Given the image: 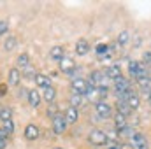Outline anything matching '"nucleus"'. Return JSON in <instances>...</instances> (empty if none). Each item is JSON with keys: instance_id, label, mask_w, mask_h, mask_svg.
Segmentation results:
<instances>
[{"instance_id": "obj_16", "label": "nucleus", "mask_w": 151, "mask_h": 149, "mask_svg": "<svg viewBox=\"0 0 151 149\" xmlns=\"http://www.w3.org/2000/svg\"><path fill=\"white\" fill-rule=\"evenodd\" d=\"M40 100H42V97H40V93H39L37 90H32V91H28V104H30L32 107H39Z\"/></svg>"}, {"instance_id": "obj_27", "label": "nucleus", "mask_w": 151, "mask_h": 149, "mask_svg": "<svg viewBox=\"0 0 151 149\" xmlns=\"http://www.w3.org/2000/svg\"><path fill=\"white\" fill-rule=\"evenodd\" d=\"M128 40H130V32H127V30H123V32H121V34L118 35V40H116V42H118L119 46H125V44H127Z\"/></svg>"}, {"instance_id": "obj_33", "label": "nucleus", "mask_w": 151, "mask_h": 149, "mask_svg": "<svg viewBox=\"0 0 151 149\" xmlns=\"http://www.w3.org/2000/svg\"><path fill=\"white\" fill-rule=\"evenodd\" d=\"M142 60H144V62H142L144 65H146V63H151V51H146V53L142 54Z\"/></svg>"}, {"instance_id": "obj_32", "label": "nucleus", "mask_w": 151, "mask_h": 149, "mask_svg": "<svg viewBox=\"0 0 151 149\" xmlns=\"http://www.w3.org/2000/svg\"><path fill=\"white\" fill-rule=\"evenodd\" d=\"M18 97H19V98H28V91H27L25 88H19V90H18Z\"/></svg>"}, {"instance_id": "obj_28", "label": "nucleus", "mask_w": 151, "mask_h": 149, "mask_svg": "<svg viewBox=\"0 0 151 149\" xmlns=\"http://www.w3.org/2000/svg\"><path fill=\"white\" fill-rule=\"evenodd\" d=\"M23 75H25L27 79H35L37 72H35V69H34L32 65H28V67H25V69H23Z\"/></svg>"}, {"instance_id": "obj_10", "label": "nucleus", "mask_w": 151, "mask_h": 149, "mask_svg": "<svg viewBox=\"0 0 151 149\" xmlns=\"http://www.w3.org/2000/svg\"><path fill=\"white\" fill-rule=\"evenodd\" d=\"M39 135H40V130H39L37 125H34V123L27 125V128H25V137H27L28 140H35V139H39Z\"/></svg>"}, {"instance_id": "obj_29", "label": "nucleus", "mask_w": 151, "mask_h": 149, "mask_svg": "<svg viewBox=\"0 0 151 149\" xmlns=\"http://www.w3.org/2000/svg\"><path fill=\"white\" fill-rule=\"evenodd\" d=\"M2 128L5 130V133H7V135H11V133L14 132V123H12V119H11V121H5Z\"/></svg>"}, {"instance_id": "obj_15", "label": "nucleus", "mask_w": 151, "mask_h": 149, "mask_svg": "<svg viewBox=\"0 0 151 149\" xmlns=\"http://www.w3.org/2000/svg\"><path fill=\"white\" fill-rule=\"evenodd\" d=\"M63 116H65L67 125H72V123H76V121H77L79 112H77V109H76V107H69V109H67V112H65Z\"/></svg>"}, {"instance_id": "obj_26", "label": "nucleus", "mask_w": 151, "mask_h": 149, "mask_svg": "<svg viewBox=\"0 0 151 149\" xmlns=\"http://www.w3.org/2000/svg\"><path fill=\"white\" fill-rule=\"evenodd\" d=\"M134 133H135V132H134V128H132V126H125L123 130H119V132H118V135H119V137H123V139H132V137H134Z\"/></svg>"}, {"instance_id": "obj_7", "label": "nucleus", "mask_w": 151, "mask_h": 149, "mask_svg": "<svg viewBox=\"0 0 151 149\" xmlns=\"http://www.w3.org/2000/svg\"><path fill=\"white\" fill-rule=\"evenodd\" d=\"M70 86H72V91H74V93H79V95H86V90H88V82H86L84 79H81V77H76V79H72Z\"/></svg>"}, {"instance_id": "obj_13", "label": "nucleus", "mask_w": 151, "mask_h": 149, "mask_svg": "<svg viewBox=\"0 0 151 149\" xmlns=\"http://www.w3.org/2000/svg\"><path fill=\"white\" fill-rule=\"evenodd\" d=\"M34 81H35V84H37L39 88H42V90L51 88V79H49L47 75H44V74H37Z\"/></svg>"}, {"instance_id": "obj_24", "label": "nucleus", "mask_w": 151, "mask_h": 149, "mask_svg": "<svg viewBox=\"0 0 151 149\" xmlns=\"http://www.w3.org/2000/svg\"><path fill=\"white\" fill-rule=\"evenodd\" d=\"M12 119V111L9 107H0V121L5 123V121H11Z\"/></svg>"}, {"instance_id": "obj_19", "label": "nucleus", "mask_w": 151, "mask_h": 149, "mask_svg": "<svg viewBox=\"0 0 151 149\" xmlns=\"http://www.w3.org/2000/svg\"><path fill=\"white\" fill-rule=\"evenodd\" d=\"M127 104H128V107H130L132 111H135V109H139V104H141V98H139V95H137L135 91H132V95L128 97V100H127Z\"/></svg>"}, {"instance_id": "obj_6", "label": "nucleus", "mask_w": 151, "mask_h": 149, "mask_svg": "<svg viewBox=\"0 0 151 149\" xmlns=\"http://www.w3.org/2000/svg\"><path fill=\"white\" fill-rule=\"evenodd\" d=\"M95 111H97V114L100 116V117H104V119H109L111 116H113V107L107 104V102H97L95 104Z\"/></svg>"}, {"instance_id": "obj_20", "label": "nucleus", "mask_w": 151, "mask_h": 149, "mask_svg": "<svg viewBox=\"0 0 151 149\" xmlns=\"http://www.w3.org/2000/svg\"><path fill=\"white\" fill-rule=\"evenodd\" d=\"M42 98H44L47 104H53V102H55V98H56V90H55L53 86H51V88H47V90H44Z\"/></svg>"}, {"instance_id": "obj_23", "label": "nucleus", "mask_w": 151, "mask_h": 149, "mask_svg": "<svg viewBox=\"0 0 151 149\" xmlns=\"http://www.w3.org/2000/svg\"><path fill=\"white\" fill-rule=\"evenodd\" d=\"M30 65V56H28V53H21L19 56H18V67L19 69H25V67H28Z\"/></svg>"}, {"instance_id": "obj_5", "label": "nucleus", "mask_w": 151, "mask_h": 149, "mask_svg": "<svg viewBox=\"0 0 151 149\" xmlns=\"http://www.w3.org/2000/svg\"><path fill=\"white\" fill-rule=\"evenodd\" d=\"M67 130V121H65V116L62 112H58L55 117H53V132L56 135H62L63 132Z\"/></svg>"}, {"instance_id": "obj_2", "label": "nucleus", "mask_w": 151, "mask_h": 149, "mask_svg": "<svg viewBox=\"0 0 151 149\" xmlns=\"http://www.w3.org/2000/svg\"><path fill=\"white\" fill-rule=\"evenodd\" d=\"M107 75L102 70H93L90 74V79H88V84H91L93 88H107Z\"/></svg>"}, {"instance_id": "obj_18", "label": "nucleus", "mask_w": 151, "mask_h": 149, "mask_svg": "<svg viewBox=\"0 0 151 149\" xmlns=\"http://www.w3.org/2000/svg\"><path fill=\"white\" fill-rule=\"evenodd\" d=\"M49 56H51V60H56V62H60L65 54H63V47L62 46H55V47H51V51H49Z\"/></svg>"}, {"instance_id": "obj_1", "label": "nucleus", "mask_w": 151, "mask_h": 149, "mask_svg": "<svg viewBox=\"0 0 151 149\" xmlns=\"http://www.w3.org/2000/svg\"><path fill=\"white\" fill-rule=\"evenodd\" d=\"M128 72L130 75L135 79V81H139V79H142V77H148V67L142 63V62H135V60H132L130 63H128Z\"/></svg>"}, {"instance_id": "obj_30", "label": "nucleus", "mask_w": 151, "mask_h": 149, "mask_svg": "<svg viewBox=\"0 0 151 149\" xmlns=\"http://www.w3.org/2000/svg\"><path fill=\"white\" fill-rule=\"evenodd\" d=\"M9 30V23L7 21H0V37H4Z\"/></svg>"}, {"instance_id": "obj_11", "label": "nucleus", "mask_w": 151, "mask_h": 149, "mask_svg": "<svg viewBox=\"0 0 151 149\" xmlns=\"http://www.w3.org/2000/svg\"><path fill=\"white\" fill-rule=\"evenodd\" d=\"M76 53H77L79 56H86V54L90 53V44H88L86 39H79V40L76 42Z\"/></svg>"}, {"instance_id": "obj_9", "label": "nucleus", "mask_w": 151, "mask_h": 149, "mask_svg": "<svg viewBox=\"0 0 151 149\" xmlns=\"http://www.w3.org/2000/svg\"><path fill=\"white\" fill-rule=\"evenodd\" d=\"M132 149H148V140L142 133H134L132 137Z\"/></svg>"}, {"instance_id": "obj_4", "label": "nucleus", "mask_w": 151, "mask_h": 149, "mask_svg": "<svg viewBox=\"0 0 151 149\" xmlns=\"http://www.w3.org/2000/svg\"><path fill=\"white\" fill-rule=\"evenodd\" d=\"M88 140H90V144H93V146H106V144L109 142L107 133H106L104 130H97V128L90 132Z\"/></svg>"}, {"instance_id": "obj_35", "label": "nucleus", "mask_w": 151, "mask_h": 149, "mask_svg": "<svg viewBox=\"0 0 151 149\" xmlns=\"http://www.w3.org/2000/svg\"><path fill=\"white\" fill-rule=\"evenodd\" d=\"M150 105H151V95H150Z\"/></svg>"}, {"instance_id": "obj_3", "label": "nucleus", "mask_w": 151, "mask_h": 149, "mask_svg": "<svg viewBox=\"0 0 151 149\" xmlns=\"http://www.w3.org/2000/svg\"><path fill=\"white\" fill-rule=\"evenodd\" d=\"M114 82V93H116V97H119V95H127V93H130V91H134L132 90V84H130V81L127 79V77H118Z\"/></svg>"}, {"instance_id": "obj_34", "label": "nucleus", "mask_w": 151, "mask_h": 149, "mask_svg": "<svg viewBox=\"0 0 151 149\" xmlns=\"http://www.w3.org/2000/svg\"><path fill=\"white\" fill-rule=\"evenodd\" d=\"M106 146L107 149H121V144H116V142H107Z\"/></svg>"}, {"instance_id": "obj_25", "label": "nucleus", "mask_w": 151, "mask_h": 149, "mask_svg": "<svg viewBox=\"0 0 151 149\" xmlns=\"http://www.w3.org/2000/svg\"><path fill=\"white\" fill-rule=\"evenodd\" d=\"M69 102H70V107H76V109H77V107L83 104V95H79V93H74V91H72Z\"/></svg>"}, {"instance_id": "obj_31", "label": "nucleus", "mask_w": 151, "mask_h": 149, "mask_svg": "<svg viewBox=\"0 0 151 149\" xmlns=\"http://www.w3.org/2000/svg\"><path fill=\"white\" fill-rule=\"evenodd\" d=\"M56 109H58V107H56L55 104H51V105H49V109H47V116H51V117H55V116L58 114V111H56Z\"/></svg>"}, {"instance_id": "obj_22", "label": "nucleus", "mask_w": 151, "mask_h": 149, "mask_svg": "<svg viewBox=\"0 0 151 149\" xmlns=\"http://www.w3.org/2000/svg\"><path fill=\"white\" fill-rule=\"evenodd\" d=\"M16 44H18L16 37L14 35H9V37H5V40H4V49L5 51H12L16 47Z\"/></svg>"}, {"instance_id": "obj_21", "label": "nucleus", "mask_w": 151, "mask_h": 149, "mask_svg": "<svg viewBox=\"0 0 151 149\" xmlns=\"http://www.w3.org/2000/svg\"><path fill=\"white\" fill-rule=\"evenodd\" d=\"M116 109H118L119 114H123V116H128L132 112V109L128 107V104L127 102H121V100H116Z\"/></svg>"}, {"instance_id": "obj_36", "label": "nucleus", "mask_w": 151, "mask_h": 149, "mask_svg": "<svg viewBox=\"0 0 151 149\" xmlns=\"http://www.w3.org/2000/svg\"><path fill=\"white\" fill-rule=\"evenodd\" d=\"M55 149H63V148H55Z\"/></svg>"}, {"instance_id": "obj_14", "label": "nucleus", "mask_w": 151, "mask_h": 149, "mask_svg": "<svg viewBox=\"0 0 151 149\" xmlns=\"http://www.w3.org/2000/svg\"><path fill=\"white\" fill-rule=\"evenodd\" d=\"M106 75H107L109 79L116 81L118 77H121V67H119V65H109V67L106 69Z\"/></svg>"}, {"instance_id": "obj_12", "label": "nucleus", "mask_w": 151, "mask_h": 149, "mask_svg": "<svg viewBox=\"0 0 151 149\" xmlns=\"http://www.w3.org/2000/svg\"><path fill=\"white\" fill-rule=\"evenodd\" d=\"M19 79H21V72L18 67H12L9 70V86H18L19 84Z\"/></svg>"}, {"instance_id": "obj_8", "label": "nucleus", "mask_w": 151, "mask_h": 149, "mask_svg": "<svg viewBox=\"0 0 151 149\" xmlns=\"http://www.w3.org/2000/svg\"><path fill=\"white\" fill-rule=\"evenodd\" d=\"M58 63H60V70L65 72V74H72V72L76 70V67H77V65L74 63V60L69 58V56H63Z\"/></svg>"}, {"instance_id": "obj_17", "label": "nucleus", "mask_w": 151, "mask_h": 149, "mask_svg": "<svg viewBox=\"0 0 151 149\" xmlns=\"http://www.w3.org/2000/svg\"><path fill=\"white\" fill-rule=\"evenodd\" d=\"M114 126H116V130H118V132H119V130H123L125 126H128V125H127V116H123V114L116 112V114H114Z\"/></svg>"}]
</instances>
